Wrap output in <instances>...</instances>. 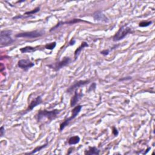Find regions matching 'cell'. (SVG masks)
<instances>
[{
  "label": "cell",
  "mask_w": 155,
  "mask_h": 155,
  "mask_svg": "<svg viewBox=\"0 0 155 155\" xmlns=\"http://www.w3.org/2000/svg\"><path fill=\"white\" fill-rule=\"evenodd\" d=\"M61 110L55 109L53 110H40L37 115V119L38 121H41L43 119L47 118L49 121H52L58 117V115L60 113Z\"/></svg>",
  "instance_id": "cell-1"
},
{
  "label": "cell",
  "mask_w": 155,
  "mask_h": 155,
  "mask_svg": "<svg viewBox=\"0 0 155 155\" xmlns=\"http://www.w3.org/2000/svg\"><path fill=\"white\" fill-rule=\"evenodd\" d=\"M12 30H5L0 33V45L1 47L8 46L12 44L15 40L12 38Z\"/></svg>",
  "instance_id": "cell-2"
},
{
  "label": "cell",
  "mask_w": 155,
  "mask_h": 155,
  "mask_svg": "<svg viewBox=\"0 0 155 155\" xmlns=\"http://www.w3.org/2000/svg\"><path fill=\"white\" fill-rule=\"evenodd\" d=\"M133 33V30L131 27L127 26H123L119 28L118 31L113 37V41L115 42L123 40L129 33Z\"/></svg>",
  "instance_id": "cell-3"
},
{
  "label": "cell",
  "mask_w": 155,
  "mask_h": 155,
  "mask_svg": "<svg viewBox=\"0 0 155 155\" xmlns=\"http://www.w3.org/2000/svg\"><path fill=\"white\" fill-rule=\"evenodd\" d=\"M82 108H83V106H81V105H78V106H77L74 107V109L72 110V115H71V116L70 118L65 119L60 124V126H59V130H60V131H62L69 124V123L73 119H74L76 118V116L80 113Z\"/></svg>",
  "instance_id": "cell-4"
},
{
  "label": "cell",
  "mask_w": 155,
  "mask_h": 155,
  "mask_svg": "<svg viewBox=\"0 0 155 155\" xmlns=\"http://www.w3.org/2000/svg\"><path fill=\"white\" fill-rule=\"evenodd\" d=\"M45 32L43 30H34L32 32H27L20 33L15 35L16 38H36L44 35Z\"/></svg>",
  "instance_id": "cell-5"
},
{
  "label": "cell",
  "mask_w": 155,
  "mask_h": 155,
  "mask_svg": "<svg viewBox=\"0 0 155 155\" xmlns=\"http://www.w3.org/2000/svg\"><path fill=\"white\" fill-rule=\"evenodd\" d=\"M70 61H71L70 58L68 57V56H66V57H64L63 58V59L61 60V61L47 65V66L49 68L54 70L55 71H58L60 69H61L62 68L67 65L70 62Z\"/></svg>",
  "instance_id": "cell-6"
},
{
  "label": "cell",
  "mask_w": 155,
  "mask_h": 155,
  "mask_svg": "<svg viewBox=\"0 0 155 155\" xmlns=\"http://www.w3.org/2000/svg\"><path fill=\"white\" fill-rule=\"evenodd\" d=\"M89 83H90L89 80H83V81H76L71 86H70L68 88L67 92L68 93H71L77 90V89L81 87V86H84L86 84H88Z\"/></svg>",
  "instance_id": "cell-7"
},
{
  "label": "cell",
  "mask_w": 155,
  "mask_h": 155,
  "mask_svg": "<svg viewBox=\"0 0 155 155\" xmlns=\"http://www.w3.org/2000/svg\"><path fill=\"white\" fill-rule=\"evenodd\" d=\"M35 65L34 63L29 59H20L18 62V66L24 71H27L29 68H32Z\"/></svg>",
  "instance_id": "cell-8"
},
{
  "label": "cell",
  "mask_w": 155,
  "mask_h": 155,
  "mask_svg": "<svg viewBox=\"0 0 155 155\" xmlns=\"http://www.w3.org/2000/svg\"><path fill=\"white\" fill-rule=\"evenodd\" d=\"M80 22H87V21H85L82 20H81V19H73V20H70V21H64V22L60 21V22H59L55 26H54L53 27H52V28L50 30V32H52V31L56 30V29H58V27H59L60 26H63V25H65V24H74L78 23H80Z\"/></svg>",
  "instance_id": "cell-9"
},
{
  "label": "cell",
  "mask_w": 155,
  "mask_h": 155,
  "mask_svg": "<svg viewBox=\"0 0 155 155\" xmlns=\"http://www.w3.org/2000/svg\"><path fill=\"white\" fill-rule=\"evenodd\" d=\"M41 103H42V98H41V96H37L36 98H35L33 100H32L31 101V103L29 105L27 109L25 111L26 112L25 113H27L29 112L32 111L35 107H36L37 106L41 104Z\"/></svg>",
  "instance_id": "cell-10"
},
{
  "label": "cell",
  "mask_w": 155,
  "mask_h": 155,
  "mask_svg": "<svg viewBox=\"0 0 155 155\" xmlns=\"http://www.w3.org/2000/svg\"><path fill=\"white\" fill-rule=\"evenodd\" d=\"M93 17L95 20H97V21H103V22H104V23H108L109 22V19L100 11L95 12L93 15Z\"/></svg>",
  "instance_id": "cell-11"
},
{
  "label": "cell",
  "mask_w": 155,
  "mask_h": 155,
  "mask_svg": "<svg viewBox=\"0 0 155 155\" xmlns=\"http://www.w3.org/2000/svg\"><path fill=\"white\" fill-rule=\"evenodd\" d=\"M83 96V94L82 93H78L77 92V90L74 91V95L72 97V98L70 100V106L71 107H74L77 103L79 101V100L81 98V97Z\"/></svg>",
  "instance_id": "cell-12"
},
{
  "label": "cell",
  "mask_w": 155,
  "mask_h": 155,
  "mask_svg": "<svg viewBox=\"0 0 155 155\" xmlns=\"http://www.w3.org/2000/svg\"><path fill=\"white\" fill-rule=\"evenodd\" d=\"M40 10V8L38 7L36 8H35V9L32 10V11L30 12H26L23 15H19V16H17L13 18V20H16V19H19V18H29V17H32V15H34L35 14L38 12Z\"/></svg>",
  "instance_id": "cell-13"
},
{
  "label": "cell",
  "mask_w": 155,
  "mask_h": 155,
  "mask_svg": "<svg viewBox=\"0 0 155 155\" xmlns=\"http://www.w3.org/2000/svg\"><path fill=\"white\" fill-rule=\"evenodd\" d=\"M89 47L88 43H87V42L84 41V42H83V43H81V45L78 48H77V49H76V50H75V52H74V60H76V59L78 58V57L79 56L80 53H81V51L83 50V49L85 48V47Z\"/></svg>",
  "instance_id": "cell-14"
},
{
  "label": "cell",
  "mask_w": 155,
  "mask_h": 155,
  "mask_svg": "<svg viewBox=\"0 0 155 155\" xmlns=\"http://www.w3.org/2000/svg\"><path fill=\"white\" fill-rule=\"evenodd\" d=\"M84 153L87 155H98L100 154V150L95 147H90L89 150H86Z\"/></svg>",
  "instance_id": "cell-15"
},
{
  "label": "cell",
  "mask_w": 155,
  "mask_h": 155,
  "mask_svg": "<svg viewBox=\"0 0 155 155\" xmlns=\"http://www.w3.org/2000/svg\"><path fill=\"white\" fill-rule=\"evenodd\" d=\"M37 49L35 47H33L31 46H26L25 47L23 48H21L20 49V52L22 53H32V52H34Z\"/></svg>",
  "instance_id": "cell-16"
},
{
  "label": "cell",
  "mask_w": 155,
  "mask_h": 155,
  "mask_svg": "<svg viewBox=\"0 0 155 155\" xmlns=\"http://www.w3.org/2000/svg\"><path fill=\"white\" fill-rule=\"evenodd\" d=\"M80 141V138L78 136H74L70 138L68 141V143L69 145H75L79 143Z\"/></svg>",
  "instance_id": "cell-17"
},
{
  "label": "cell",
  "mask_w": 155,
  "mask_h": 155,
  "mask_svg": "<svg viewBox=\"0 0 155 155\" xmlns=\"http://www.w3.org/2000/svg\"><path fill=\"white\" fill-rule=\"evenodd\" d=\"M48 145V143L47 142L46 144H44V145H40V146H38L37 147H36L33 150H32L31 152H29V153H26V154H34V153H36V152L38 151H40V150H41L42 149L46 148Z\"/></svg>",
  "instance_id": "cell-18"
},
{
  "label": "cell",
  "mask_w": 155,
  "mask_h": 155,
  "mask_svg": "<svg viewBox=\"0 0 155 155\" xmlns=\"http://www.w3.org/2000/svg\"><path fill=\"white\" fill-rule=\"evenodd\" d=\"M56 46V42H53V43H49V44H47L45 46V48L46 49L52 50H53L55 48Z\"/></svg>",
  "instance_id": "cell-19"
},
{
  "label": "cell",
  "mask_w": 155,
  "mask_h": 155,
  "mask_svg": "<svg viewBox=\"0 0 155 155\" xmlns=\"http://www.w3.org/2000/svg\"><path fill=\"white\" fill-rule=\"evenodd\" d=\"M151 24H152V21H145V22L142 21L139 24V26L141 27H145L149 26Z\"/></svg>",
  "instance_id": "cell-20"
},
{
  "label": "cell",
  "mask_w": 155,
  "mask_h": 155,
  "mask_svg": "<svg viewBox=\"0 0 155 155\" xmlns=\"http://www.w3.org/2000/svg\"><path fill=\"white\" fill-rule=\"evenodd\" d=\"M5 133V129L4 126H2L1 127V128H0V135H1L2 138L3 137Z\"/></svg>",
  "instance_id": "cell-21"
},
{
  "label": "cell",
  "mask_w": 155,
  "mask_h": 155,
  "mask_svg": "<svg viewBox=\"0 0 155 155\" xmlns=\"http://www.w3.org/2000/svg\"><path fill=\"white\" fill-rule=\"evenodd\" d=\"M96 84L95 83H93L90 86V87H89V90H88V92H91V91H92V90H94L95 89H96Z\"/></svg>",
  "instance_id": "cell-22"
},
{
  "label": "cell",
  "mask_w": 155,
  "mask_h": 155,
  "mask_svg": "<svg viewBox=\"0 0 155 155\" xmlns=\"http://www.w3.org/2000/svg\"><path fill=\"white\" fill-rule=\"evenodd\" d=\"M112 133H113V134L115 136H118V130L116 129V128H115V127H113V131H112Z\"/></svg>",
  "instance_id": "cell-23"
},
{
  "label": "cell",
  "mask_w": 155,
  "mask_h": 155,
  "mask_svg": "<svg viewBox=\"0 0 155 155\" xmlns=\"http://www.w3.org/2000/svg\"><path fill=\"white\" fill-rule=\"evenodd\" d=\"M110 51L109 50H103L102 52H101V53L104 56H106L107 55H109Z\"/></svg>",
  "instance_id": "cell-24"
},
{
  "label": "cell",
  "mask_w": 155,
  "mask_h": 155,
  "mask_svg": "<svg viewBox=\"0 0 155 155\" xmlns=\"http://www.w3.org/2000/svg\"><path fill=\"white\" fill-rule=\"evenodd\" d=\"M75 43H76L75 40L73 39V38H72V39L70 41V42L68 43V46H73V45H74Z\"/></svg>",
  "instance_id": "cell-25"
}]
</instances>
